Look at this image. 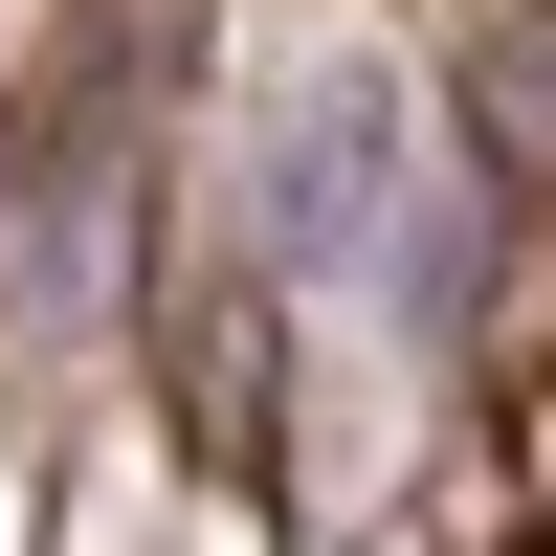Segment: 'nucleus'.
I'll list each match as a JSON object with an SVG mask.
<instances>
[{
    "instance_id": "1",
    "label": "nucleus",
    "mask_w": 556,
    "mask_h": 556,
    "mask_svg": "<svg viewBox=\"0 0 556 556\" xmlns=\"http://www.w3.org/2000/svg\"><path fill=\"white\" fill-rule=\"evenodd\" d=\"M401 134H424V89H401L379 45H334V67L267 112V267H312V290H334V267H379L401 201H424V156H401Z\"/></svg>"
}]
</instances>
